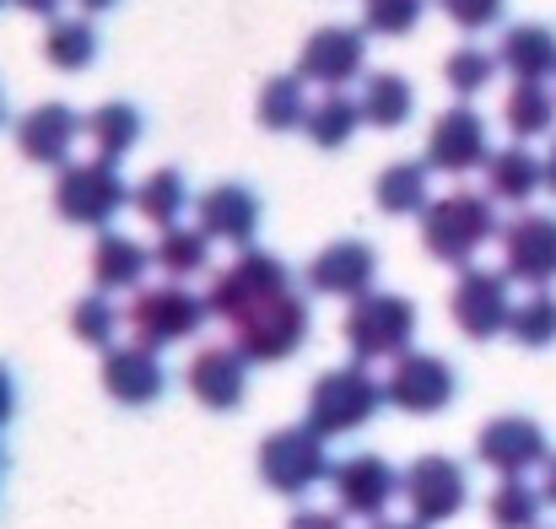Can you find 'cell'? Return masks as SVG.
Masks as SVG:
<instances>
[{
	"label": "cell",
	"instance_id": "6da1fadb",
	"mask_svg": "<svg viewBox=\"0 0 556 529\" xmlns=\"http://www.w3.org/2000/svg\"><path fill=\"white\" fill-rule=\"evenodd\" d=\"M503 232L497 222V200L481 194V189H454V194H438L427 211H421V249L438 260V265H476V254Z\"/></svg>",
	"mask_w": 556,
	"mask_h": 529
},
{
	"label": "cell",
	"instance_id": "7a4b0ae2",
	"mask_svg": "<svg viewBox=\"0 0 556 529\" xmlns=\"http://www.w3.org/2000/svg\"><path fill=\"white\" fill-rule=\"evenodd\" d=\"M287 292H298L287 260H276V254H265V249H238V260H232L222 276H211L205 308H211V319H222V325L232 330V325H243L249 314H260L265 303H276V298H287Z\"/></svg>",
	"mask_w": 556,
	"mask_h": 529
},
{
	"label": "cell",
	"instance_id": "3957f363",
	"mask_svg": "<svg viewBox=\"0 0 556 529\" xmlns=\"http://www.w3.org/2000/svg\"><path fill=\"white\" fill-rule=\"evenodd\" d=\"M383 405V383L372 378L363 362L352 367H330L314 378L308 389V405H303V421L330 443V438H346V432H363Z\"/></svg>",
	"mask_w": 556,
	"mask_h": 529
},
{
	"label": "cell",
	"instance_id": "277c9868",
	"mask_svg": "<svg viewBox=\"0 0 556 529\" xmlns=\"http://www.w3.org/2000/svg\"><path fill=\"white\" fill-rule=\"evenodd\" d=\"M341 341L352 362H394V356L410 352L416 341V303L400 298V292H378L372 287L368 298H357L341 319Z\"/></svg>",
	"mask_w": 556,
	"mask_h": 529
},
{
	"label": "cell",
	"instance_id": "5b68a950",
	"mask_svg": "<svg viewBox=\"0 0 556 529\" xmlns=\"http://www.w3.org/2000/svg\"><path fill=\"white\" fill-rule=\"evenodd\" d=\"M205 319H211L205 298L189 292L185 281L141 287V292H130V308H125V330H130L141 347H152V352L179 347V341H194V336L205 330Z\"/></svg>",
	"mask_w": 556,
	"mask_h": 529
},
{
	"label": "cell",
	"instance_id": "8992f818",
	"mask_svg": "<svg viewBox=\"0 0 556 529\" xmlns=\"http://www.w3.org/2000/svg\"><path fill=\"white\" fill-rule=\"evenodd\" d=\"M130 205V184L119 174V163L109 158H87V163H65L54 178V211L71 227H92L109 232V222Z\"/></svg>",
	"mask_w": 556,
	"mask_h": 529
},
{
	"label": "cell",
	"instance_id": "52a82bcc",
	"mask_svg": "<svg viewBox=\"0 0 556 529\" xmlns=\"http://www.w3.org/2000/svg\"><path fill=\"white\" fill-rule=\"evenodd\" d=\"M260 481L276 492V497H308L319 481H330V470H336V459H330V449H325V438L308 427V421H298V427H281V432H270L265 443H260Z\"/></svg>",
	"mask_w": 556,
	"mask_h": 529
},
{
	"label": "cell",
	"instance_id": "ba28073f",
	"mask_svg": "<svg viewBox=\"0 0 556 529\" xmlns=\"http://www.w3.org/2000/svg\"><path fill=\"white\" fill-rule=\"evenodd\" d=\"M314 336V308L303 292H287L276 303H265L260 314H249L243 325H232V347L243 352L249 367H276V362H292V356L308 347Z\"/></svg>",
	"mask_w": 556,
	"mask_h": 529
},
{
	"label": "cell",
	"instance_id": "9c48e42d",
	"mask_svg": "<svg viewBox=\"0 0 556 529\" xmlns=\"http://www.w3.org/2000/svg\"><path fill=\"white\" fill-rule=\"evenodd\" d=\"M400 503L421 529L454 525L470 508V470L448 454H421L400 470Z\"/></svg>",
	"mask_w": 556,
	"mask_h": 529
},
{
	"label": "cell",
	"instance_id": "30bf717a",
	"mask_svg": "<svg viewBox=\"0 0 556 529\" xmlns=\"http://www.w3.org/2000/svg\"><path fill=\"white\" fill-rule=\"evenodd\" d=\"M448 314L459 325L465 341H497L508 336L514 319V281L508 270H486V265H465L454 292H448Z\"/></svg>",
	"mask_w": 556,
	"mask_h": 529
},
{
	"label": "cell",
	"instance_id": "8fae6325",
	"mask_svg": "<svg viewBox=\"0 0 556 529\" xmlns=\"http://www.w3.org/2000/svg\"><path fill=\"white\" fill-rule=\"evenodd\" d=\"M454 394H459V373H454L448 356L416 352V347H410L405 356L389 362L383 405H394V411H405V416H438V411L454 405Z\"/></svg>",
	"mask_w": 556,
	"mask_h": 529
},
{
	"label": "cell",
	"instance_id": "7c38bea8",
	"mask_svg": "<svg viewBox=\"0 0 556 529\" xmlns=\"http://www.w3.org/2000/svg\"><path fill=\"white\" fill-rule=\"evenodd\" d=\"M427 168H438V174H476V168H486L492 163V130H486V119L470 109V103H454V109H443L438 119H432V130H427V158H421Z\"/></svg>",
	"mask_w": 556,
	"mask_h": 529
},
{
	"label": "cell",
	"instance_id": "4fadbf2b",
	"mask_svg": "<svg viewBox=\"0 0 556 529\" xmlns=\"http://www.w3.org/2000/svg\"><path fill=\"white\" fill-rule=\"evenodd\" d=\"M497 243H503L508 281H525L535 292H546L556 281V216L552 211H519L514 222H503Z\"/></svg>",
	"mask_w": 556,
	"mask_h": 529
},
{
	"label": "cell",
	"instance_id": "5bb4252c",
	"mask_svg": "<svg viewBox=\"0 0 556 529\" xmlns=\"http://www.w3.org/2000/svg\"><path fill=\"white\" fill-rule=\"evenodd\" d=\"M330 492H336V508H341L346 519L378 525V519L394 508V497H400V470H394L383 454H352V459H336Z\"/></svg>",
	"mask_w": 556,
	"mask_h": 529
},
{
	"label": "cell",
	"instance_id": "9a60e30c",
	"mask_svg": "<svg viewBox=\"0 0 556 529\" xmlns=\"http://www.w3.org/2000/svg\"><path fill=\"white\" fill-rule=\"evenodd\" d=\"M476 459L486 470H497V481L503 476H530L552 459V438L535 416H492L476 432Z\"/></svg>",
	"mask_w": 556,
	"mask_h": 529
},
{
	"label": "cell",
	"instance_id": "2e32d148",
	"mask_svg": "<svg viewBox=\"0 0 556 529\" xmlns=\"http://www.w3.org/2000/svg\"><path fill=\"white\" fill-rule=\"evenodd\" d=\"M363 71H368V33L363 27H346V22H330V27L308 33V43L298 54V76L314 81V87H325V92H341Z\"/></svg>",
	"mask_w": 556,
	"mask_h": 529
},
{
	"label": "cell",
	"instance_id": "e0dca14e",
	"mask_svg": "<svg viewBox=\"0 0 556 529\" xmlns=\"http://www.w3.org/2000/svg\"><path fill=\"white\" fill-rule=\"evenodd\" d=\"M303 281H308V292H319V298H346V303H357V298H368L372 281H378V254H372V243H363V238H336V243H325V249L308 260Z\"/></svg>",
	"mask_w": 556,
	"mask_h": 529
},
{
	"label": "cell",
	"instance_id": "ac0fdd59",
	"mask_svg": "<svg viewBox=\"0 0 556 529\" xmlns=\"http://www.w3.org/2000/svg\"><path fill=\"white\" fill-rule=\"evenodd\" d=\"M98 378H103V394H109L114 405H130V411H147V405H157V400L168 394V367H163V356L152 352V347H141V341L109 347Z\"/></svg>",
	"mask_w": 556,
	"mask_h": 529
},
{
	"label": "cell",
	"instance_id": "d6986e66",
	"mask_svg": "<svg viewBox=\"0 0 556 529\" xmlns=\"http://www.w3.org/2000/svg\"><path fill=\"white\" fill-rule=\"evenodd\" d=\"M260 194L249 184H211L200 200H194V227L211 238V243H227V249H254V232H260Z\"/></svg>",
	"mask_w": 556,
	"mask_h": 529
},
{
	"label": "cell",
	"instance_id": "ffe728a7",
	"mask_svg": "<svg viewBox=\"0 0 556 529\" xmlns=\"http://www.w3.org/2000/svg\"><path fill=\"white\" fill-rule=\"evenodd\" d=\"M81 141V114L71 103H38L16 119V152L38 168H65Z\"/></svg>",
	"mask_w": 556,
	"mask_h": 529
},
{
	"label": "cell",
	"instance_id": "44dd1931",
	"mask_svg": "<svg viewBox=\"0 0 556 529\" xmlns=\"http://www.w3.org/2000/svg\"><path fill=\"white\" fill-rule=\"evenodd\" d=\"M185 383L205 411H238L249 394V362L238 347H200L189 356Z\"/></svg>",
	"mask_w": 556,
	"mask_h": 529
},
{
	"label": "cell",
	"instance_id": "7402d4cb",
	"mask_svg": "<svg viewBox=\"0 0 556 529\" xmlns=\"http://www.w3.org/2000/svg\"><path fill=\"white\" fill-rule=\"evenodd\" d=\"M152 270V249L125 232H98L92 243V287L98 292H141Z\"/></svg>",
	"mask_w": 556,
	"mask_h": 529
},
{
	"label": "cell",
	"instance_id": "603a6c76",
	"mask_svg": "<svg viewBox=\"0 0 556 529\" xmlns=\"http://www.w3.org/2000/svg\"><path fill=\"white\" fill-rule=\"evenodd\" d=\"M481 174H486V194H492L497 205H530V200L546 189V163H541L525 141L492 152V163H486Z\"/></svg>",
	"mask_w": 556,
	"mask_h": 529
},
{
	"label": "cell",
	"instance_id": "cb8c5ba5",
	"mask_svg": "<svg viewBox=\"0 0 556 529\" xmlns=\"http://www.w3.org/2000/svg\"><path fill=\"white\" fill-rule=\"evenodd\" d=\"M497 65L514 81H552L556 76V33L546 22H519L497 43Z\"/></svg>",
	"mask_w": 556,
	"mask_h": 529
},
{
	"label": "cell",
	"instance_id": "d4e9b609",
	"mask_svg": "<svg viewBox=\"0 0 556 529\" xmlns=\"http://www.w3.org/2000/svg\"><path fill=\"white\" fill-rule=\"evenodd\" d=\"M372 200L383 216H421L432 205V168L405 158V163H389L378 184H372Z\"/></svg>",
	"mask_w": 556,
	"mask_h": 529
},
{
	"label": "cell",
	"instance_id": "484cf974",
	"mask_svg": "<svg viewBox=\"0 0 556 529\" xmlns=\"http://www.w3.org/2000/svg\"><path fill=\"white\" fill-rule=\"evenodd\" d=\"M503 125H508V136L514 141H541V136H552L556 130V92L546 81H514V92H508V103H503Z\"/></svg>",
	"mask_w": 556,
	"mask_h": 529
},
{
	"label": "cell",
	"instance_id": "4316f807",
	"mask_svg": "<svg viewBox=\"0 0 556 529\" xmlns=\"http://www.w3.org/2000/svg\"><path fill=\"white\" fill-rule=\"evenodd\" d=\"M357 103H363V125H372V130H400L416 114V87L405 76H394V71H372L368 81H363V92H357Z\"/></svg>",
	"mask_w": 556,
	"mask_h": 529
},
{
	"label": "cell",
	"instance_id": "83f0119b",
	"mask_svg": "<svg viewBox=\"0 0 556 529\" xmlns=\"http://www.w3.org/2000/svg\"><path fill=\"white\" fill-rule=\"evenodd\" d=\"M357 130H363V103H357V98H346V92H325L319 103H308L303 136H308L319 152H341V147H352Z\"/></svg>",
	"mask_w": 556,
	"mask_h": 529
},
{
	"label": "cell",
	"instance_id": "f1b7e54d",
	"mask_svg": "<svg viewBox=\"0 0 556 529\" xmlns=\"http://www.w3.org/2000/svg\"><path fill=\"white\" fill-rule=\"evenodd\" d=\"M141 114H136V103H103V109H92L87 119H81V136L92 141V152L98 158H109V163H119V158H130L136 152V141H141Z\"/></svg>",
	"mask_w": 556,
	"mask_h": 529
},
{
	"label": "cell",
	"instance_id": "f546056e",
	"mask_svg": "<svg viewBox=\"0 0 556 529\" xmlns=\"http://www.w3.org/2000/svg\"><path fill=\"white\" fill-rule=\"evenodd\" d=\"M130 205L163 232V227H179V222H185V211L194 200H189V184L179 168H157V174H147L130 189Z\"/></svg>",
	"mask_w": 556,
	"mask_h": 529
},
{
	"label": "cell",
	"instance_id": "4dcf8cb0",
	"mask_svg": "<svg viewBox=\"0 0 556 529\" xmlns=\"http://www.w3.org/2000/svg\"><path fill=\"white\" fill-rule=\"evenodd\" d=\"M43 60L54 71H65V76L87 71L98 60V27H92V16H54L49 33H43Z\"/></svg>",
	"mask_w": 556,
	"mask_h": 529
},
{
	"label": "cell",
	"instance_id": "1f68e13d",
	"mask_svg": "<svg viewBox=\"0 0 556 529\" xmlns=\"http://www.w3.org/2000/svg\"><path fill=\"white\" fill-rule=\"evenodd\" d=\"M152 265L168 276V281H189V276H205L211 270V238L200 227H163V238L152 243Z\"/></svg>",
	"mask_w": 556,
	"mask_h": 529
},
{
	"label": "cell",
	"instance_id": "d6a6232c",
	"mask_svg": "<svg viewBox=\"0 0 556 529\" xmlns=\"http://www.w3.org/2000/svg\"><path fill=\"white\" fill-rule=\"evenodd\" d=\"M541 514H546V497L541 487H530V476H503L486 497L492 529H541Z\"/></svg>",
	"mask_w": 556,
	"mask_h": 529
},
{
	"label": "cell",
	"instance_id": "836d02e7",
	"mask_svg": "<svg viewBox=\"0 0 556 529\" xmlns=\"http://www.w3.org/2000/svg\"><path fill=\"white\" fill-rule=\"evenodd\" d=\"M254 114H260V125L276 130V136L303 130V119H308V81H303L298 71H292V76H270V81L260 87Z\"/></svg>",
	"mask_w": 556,
	"mask_h": 529
},
{
	"label": "cell",
	"instance_id": "e575fe53",
	"mask_svg": "<svg viewBox=\"0 0 556 529\" xmlns=\"http://www.w3.org/2000/svg\"><path fill=\"white\" fill-rule=\"evenodd\" d=\"M503 65H497V54L492 49H481V43H459L448 60H443V81H448V92L454 98H481L486 87H492V76H497Z\"/></svg>",
	"mask_w": 556,
	"mask_h": 529
},
{
	"label": "cell",
	"instance_id": "d590c367",
	"mask_svg": "<svg viewBox=\"0 0 556 529\" xmlns=\"http://www.w3.org/2000/svg\"><path fill=\"white\" fill-rule=\"evenodd\" d=\"M508 336L525 347V352H546L556 347V292H530L525 303H514V319H508Z\"/></svg>",
	"mask_w": 556,
	"mask_h": 529
},
{
	"label": "cell",
	"instance_id": "8d00e7d4",
	"mask_svg": "<svg viewBox=\"0 0 556 529\" xmlns=\"http://www.w3.org/2000/svg\"><path fill=\"white\" fill-rule=\"evenodd\" d=\"M119 325H125V314L109 303V292H92V298H81V303L71 308V336H76L81 347H98V352L119 347V341H114Z\"/></svg>",
	"mask_w": 556,
	"mask_h": 529
},
{
	"label": "cell",
	"instance_id": "74e56055",
	"mask_svg": "<svg viewBox=\"0 0 556 529\" xmlns=\"http://www.w3.org/2000/svg\"><path fill=\"white\" fill-rule=\"evenodd\" d=\"M427 0H363V33L372 38H405L421 27Z\"/></svg>",
	"mask_w": 556,
	"mask_h": 529
},
{
	"label": "cell",
	"instance_id": "f35d334b",
	"mask_svg": "<svg viewBox=\"0 0 556 529\" xmlns=\"http://www.w3.org/2000/svg\"><path fill=\"white\" fill-rule=\"evenodd\" d=\"M438 11H443L454 27H465V33H486V27L503 22L508 0H438Z\"/></svg>",
	"mask_w": 556,
	"mask_h": 529
},
{
	"label": "cell",
	"instance_id": "ab89813d",
	"mask_svg": "<svg viewBox=\"0 0 556 529\" xmlns=\"http://www.w3.org/2000/svg\"><path fill=\"white\" fill-rule=\"evenodd\" d=\"M287 529H346V514L341 508H298Z\"/></svg>",
	"mask_w": 556,
	"mask_h": 529
},
{
	"label": "cell",
	"instance_id": "60d3db41",
	"mask_svg": "<svg viewBox=\"0 0 556 529\" xmlns=\"http://www.w3.org/2000/svg\"><path fill=\"white\" fill-rule=\"evenodd\" d=\"M11 5H16V11H27V16H43V22H54L65 0H11Z\"/></svg>",
	"mask_w": 556,
	"mask_h": 529
},
{
	"label": "cell",
	"instance_id": "b9f144b4",
	"mask_svg": "<svg viewBox=\"0 0 556 529\" xmlns=\"http://www.w3.org/2000/svg\"><path fill=\"white\" fill-rule=\"evenodd\" d=\"M16 416V383H11V373L0 367V427Z\"/></svg>",
	"mask_w": 556,
	"mask_h": 529
},
{
	"label": "cell",
	"instance_id": "7bdbcfd3",
	"mask_svg": "<svg viewBox=\"0 0 556 529\" xmlns=\"http://www.w3.org/2000/svg\"><path fill=\"white\" fill-rule=\"evenodd\" d=\"M541 497H546V508H556V454L541 465Z\"/></svg>",
	"mask_w": 556,
	"mask_h": 529
},
{
	"label": "cell",
	"instance_id": "ee69618b",
	"mask_svg": "<svg viewBox=\"0 0 556 529\" xmlns=\"http://www.w3.org/2000/svg\"><path fill=\"white\" fill-rule=\"evenodd\" d=\"M541 163H546V194H556V141H552V152H546Z\"/></svg>",
	"mask_w": 556,
	"mask_h": 529
},
{
	"label": "cell",
	"instance_id": "f6af8a7d",
	"mask_svg": "<svg viewBox=\"0 0 556 529\" xmlns=\"http://www.w3.org/2000/svg\"><path fill=\"white\" fill-rule=\"evenodd\" d=\"M76 5H81V11H87V16H98V11H114V5H119V0H76Z\"/></svg>",
	"mask_w": 556,
	"mask_h": 529
},
{
	"label": "cell",
	"instance_id": "bcb514c9",
	"mask_svg": "<svg viewBox=\"0 0 556 529\" xmlns=\"http://www.w3.org/2000/svg\"><path fill=\"white\" fill-rule=\"evenodd\" d=\"M368 529H421L416 519H378V525H368Z\"/></svg>",
	"mask_w": 556,
	"mask_h": 529
},
{
	"label": "cell",
	"instance_id": "7dc6e473",
	"mask_svg": "<svg viewBox=\"0 0 556 529\" xmlns=\"http://www.w3.org/2000/svg\"><path fill=\"white\" fill-rule=\"evenodd\" d=\"M0 125H5V92H0Z\"/></svg>",
	"mask_w": 556,
	"mask_h": 529
},
{
	"label": "cell",
	"instance_id": "c3c4849f",
	"mask_svg": "<svg viewBox=\"0 0 556 529\" xmlns=\"http://www.w3.org/2000/svg\"><path fill=\"white\" fill-rule=\"evenodd\" d=\"M0 470H5V454H0Z\"/></svg>",
	"mask_w": 556,
	"mask_h": 529
},
{
	"label": "cell",
	"instance_id": "681fc988",
	"mask_svg": "<svg viewBox=\"0 0 556 529\" xmlns=\"http://www.w3.org/2000/svg\"><path fill=\"white\" fill-rule=\"evenodd\" d=\"M0 5H5V0H0Z\"/></svg>",
	"mask_w": 556,
	"mask_h": 529
}]
</instances>
